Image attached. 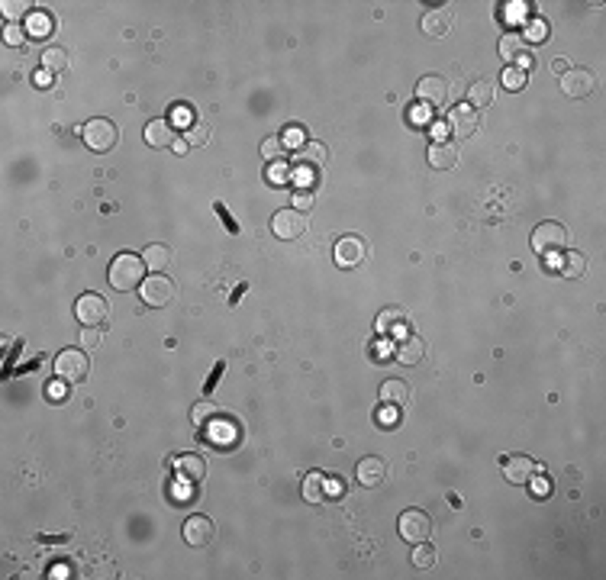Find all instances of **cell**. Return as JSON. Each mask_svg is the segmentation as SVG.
I'll return each instance as SVG.
<instances>
[{
    "mask_svg": "<svg viewBox=\"0 0 606 580\" xmlns=\"http://www.w3.org/2000/svg\"><path fill=\"white\" fill-rule=\"evenodd\" d=\"M145 271H149V265H145L139 255L123 252V255H117V258L110 261L107 278H110V284H113V290L126 294V290H135V287H142Z\"/></svg>",
    "mask_w": 606,
    "mask_h": 580,
    "instance_id": "1",
    "label": "cell"
},
{
    "mask_svg": "<svg viewBox=\"0 0 606 580\" xmlns=\"http://www.w3.org/2000/svg\"><path fill=\"white\" fill-rule=\"evenodd\" d=\"M81 139H84V145L91 151H97V155H107L110 149H117V139H119V129L113 119L107 117H94L84 123V129H81Z\"/></svg>",
    "mask_w": 606,
    "mask_h": 580,
    "instance_id": "2",
    "label": "cell"
},
{
    "mask_svg": "<svg viewBox=\"0 0 606 580\" xmlns=\"http://www.w3.org/2000/svg\"><path fill=\"white\" fill-rule=\"evenodd\" d=\"M87 371H91V358H87L81 348H65V352L55 355V378L65 380V384L84 380Z\"/></svg>",
    "mask_w": 606,
    "mask_h": 580,
    "instance_id": "3",
    "label": "cell"
},
{
    "mask_svg": "<svg viewBox=\"0 0 606 580\" xmlns=\"http://www.w3.org/2000/svg\"><path fill=\"white\" fill-rule=\"evenodd\" d=\"M564 245H568V229H564L561 223H555V219L539 223V226L532 229V248H535L539 255L561 252Z\"/></svg>",
    "mask_w": 606,
    "mask_h": 580,
    "instance_id": "4",
    "label": "cell"
},
{
    "mask_svg": "<svg viewBox=\"0 0 606 580\" xmlns=\"http://www.w3.org/2000/svg\"><path fill=\"white\" fill-rule=\"evenodd\" d=\"M139 297H142L145 306H152V310H161V306H168V303L175 300V281H171L168 274H152L149 281H142V287H139Z\"/></svg>",
    "mask_w": 606,
    "mask_h": 580,
    "instance_id": "5",
    "label": "cell"
},
{
    "mask_svg": "<svg viewBox=\"0 0 606 580\" xmlns=\"http://www.w3.org/2000/svg\"><path fill=\"white\" fill-rule=\"evenodd\" d=\"M597 87V77L590 68H564L561 71V94L571 101H584Z\"/></svg>",
    "mask_w": 606,
    "mask_h": 580,
    "instance_id": "6",
    "label": "cell"
},
{
    "mask_svg": "<svg viewBox=\"0 0 606 580\" xmlns=\"http://www.w3.org/2000/svg\"><path fill=\"white\" fill-rule=\"evenodd\" d=\"M271 232H274L278 239H284V242L303 239V232H306V213L294 210V207L278 210L274 216H271Z\"/></svg>",
    "mask_w": 606,
    "mask_h": 580,
    "instance_id": "7",
    "label": "cell"
},
{
    "mask_svg": "<svg viewBox=\"0 0 606 580\" xmlns=\"http://www.w3.org/2000/svg\"><path fill=\"white\" fill-rule=\"evenodd\" d=\"M400 538L404 542H410V545H420V542H429L432 535V519L422 510H406V513H400Z\"/></svg>",
    "mask_w": 606,
    "mask_h": 580,
    "instance_id": "8",
    "label": "cell"
},
{
    "mask_svg": "<svg viewBox=\"0 0 606 580\" xmlns=\"http://www.w3.org/2000/svg\"><path fill=\"white\" fill-rule=\"evenodd\" d=\"M332 258H336L339 268H358V265H364V258H368V245H364L362 236H342L336 242V248H332Z\"/></svg>",
    "mask_w": 606,
    "mask_h": 580,
    "instance_id": "9",
    "label": "cell"
},
{
    "mask_svg": "<svg viewBox=\"0 0 606 580\" xmlns=\"http://www.w3.org/2000/svg\"><path fill=\"white\" fill-rule=\"evenodd\" d=\"M75 316L84 326H103L110 316V303L101 294H81L75 300Z\"/></svg>",
    "mask_w": 606,
    "mask_h": 580,
    "instance_id": "10",
    "label": "cell"
},
{
    "mask_svg": "<svg viewBox=\"0 0 606 580\" xmlns=\"http://www.w3.org/2000/svg\"><path fill=\"white\" fill-rule=\"evenodd\" d=\"M500 464H503V477L510 484H516V487L529 484L532 474H542V464H535L529 454H503Z\"/></svg>",
    "mask_w": 606,
    "mask_h": 580,
    "instance_id": "11",
    "label": "cell"
},
{
    "mask_svg": "<svg viewBox=\"0 0 606 580\" xmlns=\"http://www.w3.org/2000/svg\"><path fill=\"white\" fill-rule=\"evenodd\" d=\"M171 468H175V477L181 480V484H187V487L200 484L203 474H207V461H203L200 454H194V452L177 454L175 461H171Z\"/></svg>",
    "mask_w": 606,
    "mask_h": 580,
    "instance_id": "12",
    "label": "cell"
},
{
    "mask_svg": "<svg viewBox=\"0 0 606 580\" xmlns=\"http://www.w3.org/2000/svg\"><path fill=\"white\" fill-rule=\"evenodd\" d=\"M480 126L478 119V110L468 107V103H454V110H448V129H452V135H458V139H468V135H474Z\"/></svg>",
    "mask_w": 606,
    "mask_h": 580,
    "instance_id": "13",
    "label": "cell"
},
{
    "mask_svg": "<svg viewBox=\"0 0 606 580\" xmlns=\"http://www.w3.org/2000/svg\"><path fill=\"white\" fill-rule=\"evenodd\" d=\"M213 538H216L213 519H207V516H191V519L184 522V542L191 548H207V545H213Z\"/></svg>",
    "mask_w": 606,
    "mask_h": 580,
    "instance_id": "14",
    "label": "cell"
},
{
    "mask_svg": "<svg viewBox=\"0 0 606 580\" xmlns=\"http://www.w3.org/2000/svg\"><path fill=\"white\" fill-rule=\"evenodd\" d=\"M416 97H420V103H426V107H442V103L448 101V81L438 75H426L416 84Z\"/></svg>",
    "mask_w": 606,
    "mask_h": 580,
    "instance_id": "15",
    "label": "cell"
},
{
    "mask_svg": "<svg viewBox=\"0 0 606 580\" xmlns=\"http://www.w3.org/2000/svg\"><path fill=\"white\" fill-rule=\"evenodd\" d=\"M384 477H387V464L380 461V458H362V461L355 464V480L362 487H380Z\"/></svg>",
    "mask_w": 606,
    "mask_h": 580,
    "instance_id": "16",
    "label": "cell"
},
{
    "mask_svg": "<svg viewBox=\"0 0 606 580\" xmlns=\"http://www.w3.org/2000/svg\"><path fill=\"white\" fill-rule=\"evenodd\" d=\"M429 165L436 171H448L458 165V145L454 142H445V139H436L429 145Z\"/></svg>",
    "mask_w": 606,
    "mask_h": 580,
    "instance_id": "17",
    "label": "cell"
},
{
    "mask_svg": "<svg viewBox=\"0 0 606 580\" xmlns=\"http://www.w3.org/2000/svg\"><path fill=\"white\" fill-rule=\"evenodd\" d=\"M175 139L177 135H175L168 119H152L149 126H145V145H149V149H171Z\"/></svg>",
    "mask_w": 606,
    "mask_h": 580,
    "instance_id": "18",
    "label": "cell"
},
{
    "mask_svg": "<svg viewBox=\"0 0 606 580\" xmlns=\"http://www.w3.org/2000/svg\"><path fill=\"white\" fill-rule=\"evenodd\" d=\"M394 355L400 364H420L422 358H426V342H422L420 336H404L397 342Z\"/></svg>",
    "mask_w": 606,
    "mask_h": 580,
    "instance_id": "19",
    "label": "cell"
},
{
    "mask_svg": "<svg viewBox=\"0 0 606 580\" xmlns=\"http://www.w3.org/2000/svg\"><path fill=\"white\" fill-rule=\"evenodd\" d=\"M448 29H452V13H448L445 7H436V10H429V13L422 17V33L432 36V39L448 36Z\"/></svg>",
    "mask_w": 606,
    "mask_h": 580,
    "instance_id": "20",
    "label": "cell"
},
{
    "mask_svg": "<svg viewBox=\"0 0 606 580\" xmlns=\"http://www.w3.org/2000/svg\"><path fill=\"white\" fill-rule=\"evenodd\" d=\"M380 403L387 406H406L410 403V384L400 378H390L380 384Z\"/></svg>",
    "mask_w": 606,
    "mask_h": 580,
    "instance_id": "21",
    "label": "cell"
},
{
    "mask_svg": "<svg viewBox=\"0 0 606 580\" xmlns=\"http://www.w3.org/2000/svg\"><path fill=\"white\" fill-rule=\"evenodd\" d=\"M171 258H175V255H171V248H168V245H161V242L149 245V248L142 252V261L149 265V271H155V274H165V271L171 268Z\"/></svg>",
    "mask_w": 606,
    "mask_h": 580,
    "instance_id": "22",
    "label": "cell"
},
{
    "mask_svg": "<svg viewBox=\"0 0 606 580\" xmlns=\"http://www.w3.org/2000/svg\"><path fill=\"white\" fill-rule=\"evenodd\" d=\"M494 103V81H487V77H480V81H474L471 87H468V107L474 110H484Z\"/></svg>",
    "mask_w": 606,
    "mask_h": 580,
    "instance_id": "23",
    "label": "cell"
},
{
    "mask_svg": "<svg viewBox=\"0 0 606 580\" xmlns=\"http://www.w3.org/2000/svg\"><path fill=\"white\" fill-rule=\"evenodd\" d=\"M303 500L306 503H323L326 500V474L323 471H310L303 477Z\"/></svg>",
    "mask_w": 606,
    "mask_h": 580,
    "instance_id": "24",
    "label": "cell"
},
{
    "mask_svg": "<svg viewBox=\"0 0 606 580\" xmlns=\"http://www.w3.org/2000/svg\"><path fill=\"white\" fill-rule=\"evenodd\" d=\"M500 59H506V65H513L516 59H519L522 52H526V43H522V33H506L503 39H500Z\"/></svg>",
    "mask_w": 606,
    "mask_h": 580,
    "instance_id": "25",
    "label": "cell"
},
{
    "mask_svg": "<svg viewBox=\"0 0 606 580\" xmlns=\"http://www.w3.org/2000/svg\"><path fill=\"white\" fill-rule=\"evenodd\" d=\"M0 13L7 17V23H20V20L33 17L36 10L29 0H3V3H0Z\"/></svg>",
    "mask_w": 606,
    "mask_h": 580,
    "instance_id": "26",
    "label": "cell"
},
{
    "mask_svg": "<svg viewBox=\"0 0 606 580\" xmlns=\"http://www.w3.org/2000/svg\"><path fill=\"white\" fill-rule=\"evenodd\" d=\"M406 320H410V313L400 310V306H390V310L380 313L374 326H378V332H394V329H400Z\"/></svg>",
    "mask_w": 606,
    "mask_h": 580,
    "instance_id": "27",
    "label": "cell"
},
{
    "mask_svg": "<svg viewBox=\"0 0 606 580\" xmlns=\"http://www.w3.org/2000/svg\"><path fill=\"white\" fill-rule=\"evenodd\" d=\"M297 161H303V165H326L329 161V151L323 142H306L303 149H297Z\"/></svg>",
    "mask_w": 606,
    "mask_h": 580,
    "instance_id": "28",
    "label": "cell"
},
{
    "mask_svg": "<svg viewBox=\"0 0 606 580\" xmlns=\"http://www.w3.org/2000/svg\"><path fill=\"white\" fill-rule=\"evenodd\" d=\"M39 59H43V68L45 71H52V75H59V71H65L68 68V52L61 49V45H49Z\"/></svg>",
    "mask_w": 606,
    "mask_h": 580,
    "instance_id": "29",
    "label": "cell"
},
{
    "mask_svg": "<svg viewBox=\"0 0 606 580\" xmlns=\"http://www.w3.org/2000/svg\"><path fill=\"white\" fill-rule=\"evenodd\" d=\"M216 416H219V406L213 403V400H200V403L191 410V419H194L197 429H207V426H210Z\"/></svg>",
    "mask_w": 606,
    "mask_h": 580,
    "instance_id": "30",
    "label": "cell"
},
{
    "mask_svg": "<svg viewBox=\"0 0 606 580\" xmlns=\"http://www.w3.org/2000/svg\"><path fill=\"white\" fill-rule=\"evenodd\" d=\"M290 177H294L297 184L306 191L310 184H320V177H323V168L320 165H303V161H297V168L290 171Z\"/></svg>",
    "mask_w": 606,
    "mask_h": 580,
    "instance_id": "31",
    "label": "cell"
},
{
    "mask_svg": "<svg viewBox=\"0 0 606 580\" xmlns=\"http://www.w3.org/2000/svg\"><path fill=\"white\" fill-rule=\"evenodd\" d=\"M561 274L564 278H584L587 274V258H584L581 252H568L564 255V261H561Z\"/></svg>",
    "mask_w": 606,
    "mask_h": 580,
    "instance_id": "32",
    "label": "cell"
},
{
    "mask_svg": "<svg viewBox=\"0 0 606 580\" xmlns=\"http://www.w3.org/2000/svg\"><path fill=\"white\" fill-rule=\"evenodd\" d=\"M52 29H55V20H52L49 13H39V10L29 17V26H26V33L36 36V39H45V36H52Z\"/></svg>",
    "mask_w": 606,
    "mask_h": 580,
    "instance_id": "33",
    "label": "cell"
},
{
    "mask_svg": "<svg viewBox=\"0 0 606 580\" xmlns=\"http://www.w3.org/2000/svg\"><path fill=\"white\" fill-rule=\"evenodd\" d=\"M548 39V23L542 17H532L529 23H526V36H522V43H545Z\"/></svg>",
    "mask_w": 606,
    "mask_h": 580,
    "instance_id": "34",
    "label": "cell"
},
{
    "mask_svg": "<svg viewBox=\"0 0 606 580\" xmlns=\"http://www.w3.org/2000/svg\"><path fill=\"white\" fill-rule=\"evenodd\" d=\"M436 548L426 545V542H420V545L413 548V567H420V571H426V567H432L436 564Z\"/></svg>",
    "mask_w": 606,
    "mask_h": 580,
    "instance_id": "35",
    "label": "cell"
},
{
    "mask_svg": "<svg viewBox=\"0 0 606 580\" xmlns=\"http://www.w3.org/2000/svg\"><path fill=\"white\" fill-rule=\"evenodd\" d=\"M500 81H503L506 91H522V87H526V71H522V68H516V65H506Z\"/></svg>",
    "mask_w": 606,
    "mask_h": 580,
    "instance_id": "36",
    "label": "cell"
},
{
    "mask_svg": "<svg viewBox=\"0 0 606 580\" xmlns=\"http://www.w3.org/2000/svg\"><path fill=\"white\" fill-rule=\"evenodd\" d=\"M284 139H281V135H268V139H265V142H261V155H265V158L268 161H278L281 155H284Z\"/></svg>",
    "mask_w": 606,
    "mask_h": 580,
    "instance_id": "37",
    "label": "cell"
},
{
    "mask_svg": "<svg viewBox=\"0 0 606 580\" xmlns=\"http://www.w3.org/2000/svg\"><path fill=\"white\" fill-rule=\"evenodd\" d=\"M26 26H20V23H7V29H3V43L7 45H13V49H23V43H26Z\"/></svg>",
    "mask_w": 606,
    "mask_h": 580,
    "instance_id": "38",
    "label": "cell"
},
{
    "mask_svg": "<svg viewBox=\"0 0 606 580\" xmlns=\"http://www.w3.org/2000/svg\"><path fill=\"white\" fill-rule=\"evenodd\" d=\"M81 342H84V348H101L103 326H84V332H81Z\"/></svg>",
    "mask_w": 606,
    "mask_h": 580,
    "instance_id": "39",
    "label": "cell"
},
{
    "mask_svg": "<svg viewBox=\"0 0 606 580\" xmlns=\"http://www.w3.org/2000/svg\"><path fill=\"white\" fill-rule=\"evenodd\" d=\"M339 496H346V480L326 474V500H339Z\"/></svg>",
    "mask_w": 606,
    "mask_h": 580,
    "instance_id": "40",
    "label": "cell"
},
{
    "mask_svg": "<svg viewBox=\"0 0 606 580\" xmlns=\"http://www.w3.org/2000/svg\"><path fill=\"white\" fill-rule=\"evenodd\" d=\"M287 177H290V168H287V165H281V161H278V165L271 161V165H268V181H271V184H284Z\"/></svg>",
    "mask_w": 606,
    "mask_h": 580,
    "instance_id": "41",
    "label": "cell"
},
{
    "mask_svg": "<svg viewBox=\"0 0 606 580\" xmlns=\"http://www.w3.org/2000/svg\"><path fill=\"white\" fill-rule=\"evenodd\" d=\"M294 210H300V213L313 210V191H294Z\"/></svg>",
    "mask_w": 606,
    "mask_h": 580,
    "instance_id": "42",
    "label": "cell"
},
{
    "mask_svg": "<svg viewBox=\"0 0 606 580\" xmlns=\"http://www.w3.org/2000/svg\"><path fill=\"white\" fill-rule=\"evenodd\" d=\"M184 139H187L191 145H203V142H207V126H203V123H200V126H197V123H191V126H187V135H184Z\"/></svg>",
    "mask_w": 606,
    "mask_h": 580,
    "instance_id": "43",
    "label": "cell"
},
{
    "mask_svg": "<svg viewBox=\"0 0 606 580\" xmlns=\"http://www.w3.org/2000/svg\"><path fill=\"white\" fill-rule=\"evenodd\" d=\"M397 410H400V406H380L378 410V422H384V426H387V429H394L397 426Z\"/></svg>",
    "mask_w": 606,
    "mask_h": 580,
    "instance_id": "44",
    "label": "cell"
},
{
    "mask_svg": "<svg viewBox=\"0 0 606 580\" xmlns=\"http://www.w3.org/2000/svg\"><path fill=\"white\" fill-rule=\"evenodd\" d=\"M303 135H306V133H303V129L290 126L284 135H281V139H284V145H294V149H303V145H306V142H303Z\"/></svg>",
    "mask_w": 606,
    "mask_h": 580,
    "instance_id": "45",
    "label": "cell"
},
{
    "mask_svg": "<svg viewBox=\"0 0 606 580\" xmlns=\"http://www.w3.org/2000/svg\"><path fill=\"white\" fill-rule=\"evenodd\" d=\"M216 213H219V223H223V226H226L229 232H239V223H236L232 216H229V210L223 207V203H216Z\"/></svg>",
    "mask_w": 606,
    "mask_h": 580,
    "instance_id": "46",
    "label": "cell"
},
{
    "mask_svg": "<svg viewBox=\"0 0 606 580\" xmlns=\"http://www.w3.org/2000/svg\"><path fill=\"white\" fill-rule=\"evenodd\" d=\"M410 117H413V123H416V126H422V123L429 119V107H426V103H420V107H410Z\"/></svg>",
    "mask_w": 606,
    "mask_h": 580,
    "instance_id": "47",
    "label": "cell"
},
{
    "mask_svg": "<svg viewBox=\"0 0 606 580\" xmlns=\"http://www.w3.org/2000/svg\"><path fill=\"white\" fill-rule=\"evenodd\" d=\"M33 81H36V87H43V91H49V87L55 84V77H52V71H45V68H43V71H36Z\"/></svg>",
    "mask_w": 606,
    "mask_h": 580,
    "instance_id": "48",
    "label": "cell"
},
{
    "mask_svg": "<svg viewBox=\"0 0 606 580\" xmlns=\"http://www.w3.org/2000/svg\"><path fill=\"white\" fill-rule=\"evenodd\" d=\"M61 384H65V380H61ZM61 384H52L49 387V400L52 403H61V400H65V387Z\"/></svg>",
    "mask_w": 606,
    "mask_h": 580,
    "instance_id": "49",
    "label": "cell"
},
{
    "mask_svg": "<svg viewBox=\"0 0 606 580\" xmlns=\"http://www.w3.org/2000/svg\"><path fill=\"white\" fill-rule=\"evenodd\" d=\"M223 371H226V362H219V364H216V371L210 374V380H207V394H210L213 387H216V380H219V374H223Z\"/></svg>",
    "mask_w": 606,
    "mask_h": 580,
    "instance_id": "50",
    "label": "cell"
},
{
    "mask_svg": "<svg viewBox=\"0 0 606 580\" xmlns=\"http://www.w3.org/2000/svg\"><path fill=\"white\" fill-rule=\"evenodd\" d=\"M529 484H532V493H539V496L548 493V484H545V480H535V474L529 477Z\"/></svg>",
    "mask_w": 606,
    "mask_h": 580,
    "instance_id": "51",
    "label": "cell"
},
{
    "mask_svg": "<svg viewBox=\"0 0 606 580\" xmlns=\"http://www.w3.org/2000/svg\"><path fill=\"white\" fill-rule=\"evenodd\" d=\"M39 542H45V545H65L68 535H39Z\"/></svg>",
    "mask_w": 606,
    "mask_h": 580,
    "instance_id": "52",
    "label": "cell"
},
{
    "mask_svg": "<svg viewBox=\"0 0 606 580\" xmlns=\"http://www.w3.org/2000/svg\"><path fill=\"white\" fill-rule=\"evenodd\" d=\"M171 149H175L177 155H184V151L191 149V142H187V139H175V145H171Z\"/></svg>",
    "mask_w": 606,
    "mask_h": 580,
    "instance_id": "53",
    "label": "cell"
}]
</instances>
